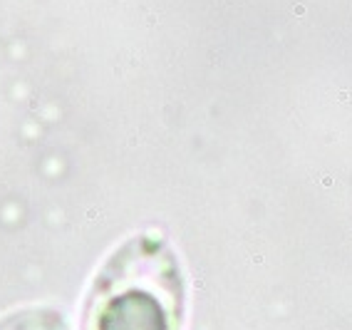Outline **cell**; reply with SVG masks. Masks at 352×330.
<instances>
[{
	"label": "cell",
	"instance_id": "obj_2",
	"mask_svg": "<svg viewBox=\"0 0 352 330\" xmlns=\"http://www.w3.org/2000/svg\"><path fill=\"white\" fill-rule=\"evenodd\" d=\"M43 316L45 313H30V318L20 316L15 318V325H18V330H67L60 316H55V313H47V318Z\"/></svg>",
	"mask_w": 352,
	"mask_h": 330
},
{
	"label": "cell",
	"instance_id": "obj_1",
	"mask_svg": "<svg viewBox=\"0 0 352 330\" xmlns=\"http://www.w3.org/2000/svg\"><path fill=\"white\" fill-rule=\"evenodd\" d=\"M184 278L159 236L126 239L97 273L82 330H182Z\"/></svg>",
	"mask_w": 352,
	"mask_h": 330
}]
</instances>
